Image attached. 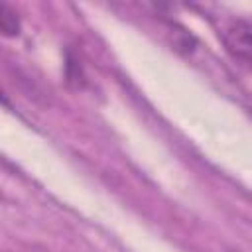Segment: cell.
<instances>
[{
    "instance_id": "1",
    "label": "cell",
    "mask_w": 252,
    "mask_h": 252,
    "mask_svg": "<svg viewBox=\"0 0 252 252\" xmlns=\"http://www.w3.org/2000/svg\"><path fill=\"white\" fill-rule=\"evenodd\" d=\"M222 41L226 51L240 63L252 67V22L234 20L222 32Z\"/></svg>"
},
{
    "instance_id": "2",
    "label": "cell",
    "mask_w": 252,
    "mask_h": 252,
    "mask_svg": "<svg viewBox=\"0 0 252 252\" xmlns=\"http://www.w3.org/2000/svg\"><path fill=\"white\" fill-rule=\"evenodd\" d=\"M0 30L6 37H14L20 33V20H18V14L8 6V4H2L0 8Z\"/></svg>"
}]
</instances>
